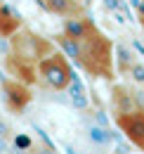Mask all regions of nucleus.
<instances>
[{
	"mask_svg": "<svg viewBox=\"0 0 144 154\" xmlns=\"http://www.w3.org/2000/svg\"><path fill=\"white\" fill-rule=\"evenodd\" d=\"M2 95H5V104L10 112H24V107L31 102V90L19 83V81H2Z\"/></svg>",
	"mask_w": 144,
	"mask_h": 154,
	"instance_id": "nucleus-4",
	"label": "nucleus"
},
{
	"mask_svg": "<svg viewBox=\"0 0 144 154\" xmlns=\"http://www.w3.org/2000/svg\"><path fill=\"white\" fill-rule=\"evenodd\" d=\"M57 43H59V48L73 57L88 74L92 76H102V78H111L113 74V66H111V50H113V45H111V40L92 24V29L85 33V36H80V38H69V36H57Z\"/></svg>",
	"mask_w": 144,
	"mask_h": 154,
	"instance_id": "nucleus-1",
	"label": "nucleus"
},
{
	"mask_svg": "<svg viewBox=\"0 0 144 154\" xmlns=\"http://www.w3.org/2000/svg\"><path fill=\"white\" fill-rule=\"evenodd\" d=\"M116 126L128 137L130 145L140 147L144 152V109H132L116 116Z\"/></svg>",
	"mask_w": 144,
	"mask_h": 154,
	"instance_id": "nucleus-3",
	"label": "nucleus"
},
{
	"mask_svg": "<svg viewBox=\"0 0 144 154\" xmlns=\"http://www.w3.org/2000/svg\"><path fill=\"white\" fill-rule=\"evenodd\" d=\"M7 133H10V128H7V126L0 121V140H5V137H7Z\"/></svg>",
	"mask_w": 144,
	"mask_h": 154,
	"instance_id": "nucleus-11",
	"label": "nucleus"
},
{
	"mask_svg": "<svg viewBox=\"0 0 144 154\" xmlns=\"http://www.w3.org/2000/svg\"><path fill=\"white\" fill-rule=\"evenodd\" d=\"M137 55L130 50V48H125V45H116V66H118V71L121 74H128L130 69H132V64L137 62Z\"/></svg>",
	"mask_w": 144,
	"mask_h": 154,
	"instance_id": "nucleus-8",
	"label": "nucleus"
},
{
	"mask_svg": "<svg viewBox=\"0 0 144 154\" xmlns=\"http://www.w3.org/2000/svg\"><path fill=\"white\" fill-rule=\"evenodd\" d=\"M88 133H90V140L94 145H99V147H106L109 142H111V133H109L106 128H102V126H90Z\"/></svg>",
	"mask_w": 144,
	"mask_h": 154,
	"instance_id": "nucleus-9",
	"label": "nucleus"
},
{
	"mask_svg": "<svg viewBox=\"0 0 144 154\" xmlns=\"http://www.w3.org/2000/svg\"><path fill=\"white\" fill-rule=\"evenodd\" d=\"M128 74H130V78H132L135 83H142V85H144V64H142V62H135L132 69H130Z\"/></svg>",
	"mask_w": 144,
	"mask_h": 154,
	"instance_id": "nucleus-10",
	"label": "nucleus"
},
{
	"mask_svg": "<svg viewBox=\"0 0 144 154\" xmlns=\"http://www.w3.org/2000/svg\"><path fill=\"white\" fill-rule=\"evenodd\" d=\"M45 5L47 12H52L62 19H69V17H78V14H85L83 12V5L80 0H40Z\"/></svg>",
	"mask_w": 144,
	"mask_h": 154,
	"instance_id": "nucleus-5",
	"label": "nucleus"
},
{
	"mask_svg": "<svg viewBox=\"0 0 144 154\" xmlns=\"http://www.w3.org/2000/svg\"><path fill=\"white\" fill-rule=\"evenodd\" d=\"M140 21H142V29H144V17H140Z\"/></svg>",
	"mask_w": 144,
	"mask_h": 154,
	"instance_id": "nucleus-12",
	"label": "nucleus"
},
{
	"mask_svg": "<svg viewBox=\"0 0 144 154\" xmlns=\"http://www.w3.org/2000/svg\"><path fill=\"white\" fill-rule=\"evenodd\" d=\"M36 69H38L40 81L47 88H52V90H66L69 83H71V78H73V69L69 64V59L64 57L62 52H57V50L47 52L36 64Z\"/></svg>",
	"mask_w": 144,
	"mask_h": 154,
	"instance_id": "nucleus-2",
	"label": "nucleus"
},
{
	"mask_svg": "<svg viewBox=\"0 0 144 154\" xmlns=\"http://www.w3.org/2000/svg\"><path fill=\"white\" fill-rule=\"evenodd\" d=\"M21 29V19L0 0V38H12Z\"/></svg>",
	"mask_w": 144,
	"mask_h": 154,
	"instance_id": "nucleus-6",
	"label": "nucleus"
},
{
	"mask_svg": "<svg viewBox=\"0 0 144 154\" xmlns=\"http://www.w3.org/2000/svg\"><path fill=\"white\" fill-rule=\"evenodd\" d=\"M66 90L71 93V104H73V107H78V109H85V107H88V93H85L83 83L78 81L76 74H73V78H71V83H69Z\"/></svg>",
	"mask_w": 144,
	"mask_h": 154,
	"instance_id": "nucleus-7",
	"label": "nucleus"
}]
</instances>
